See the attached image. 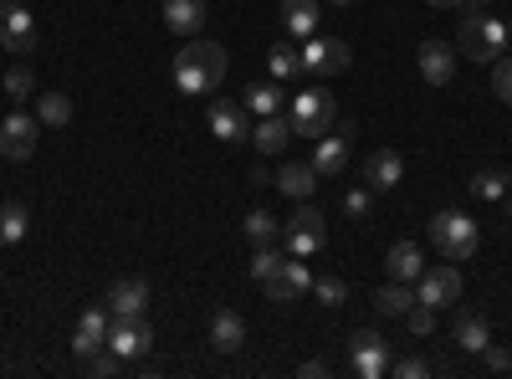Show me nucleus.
I'll list each match as a JSON object with an SVG mask.
<instances>
[{
  "label": "nucleus",
  "mask_w": 512,
  "mask_h": 379,
  "mask_svg": "<svg viewBox=\"0 0 512 379\" xmlns=\"http://www.w3.org/2000/svg\"><path fill=\"white\" fill-rule=\"evenodd\" d=\"M221 77H226V47H221V41H190V47L175 57V88L185 98L216 93Z\"/></svg>",
  "instance_id": "1"
},
{
  "label": "nucleus",
  "mask_w": 512,
  "mask_h": 379,
  "mask_svg": "<svg viewBox=\"0 0 512 379\" xmlns=\"http://www.w3.org/2000/svg\"><path fill=\"white\" fill-rule=\"evenodd\" d=\"M507 26L492 16V11H466L461 16V52L472 57V62H482V67H492L502 52H507Z\"/></svg>",
  "instance_id": "2"
},
{
  "label": "nucleus",
  "mask_w": 512,
  "mask_h": 379,
  "mask_svg": "<svg viewBox=\"0 0 512 379\" xmlns=\"http://www.w3.org/2000/svg\"><path fill=\"white\" fill-rule=\"evenodd\" d=\"M287 123H292V134L297 139H323L333 123H338V98L328 88H308V93H297L287 103Z\"/></svg>",
  "instance_id": "3"
},
{
  "label": "nucleus",
  "mask_w": 512,
  "mask_h": 379,
  "mask_svg": "<svg viewBox=\"0 0 512 379\" xmlns=\"http://www.w3.org/2000/svg\"><path fill=\"white\" fill-rule=\"evenodd\" d=\"M431 241L446 262H472L482 231H477L472 216H461V210H441V216H431Z\"/></svg>",
  "instance_id": "4"
},
{
  "label": "nucleus",
  "mask_w": 512,
  "mask_h": 379,
  "mask_svg": "<svg viewBox=\"0 0 512 379\" xmlns=\"http://www.w3.org/2000/svg\"><path fill=\"white\" fill-rule=\"evenodd\" d=\"M282 241H287V251H292V257H313V251H323V241H328V216H323L318 205L297 200L292 221L282 226Z\"/></svg>",
  "instance_id": "5"
},
{
  "label": "nucleus",
  "mask_w": 512,
  "mask_h": 379,
  "mask_svg": "<svg viewBox=\"0 0 512 379\" xmlns=\"http://www.w3.org/2000/svg\"><path fill=\"white\" fill-rule=\"evenodd\" d=\"M297 62H303L308 77H333L354 62V52H349V41H338V36H308L303 47H297Z\"/></svg>",
  "instance_id": "6"
},
{
  "label": "nucleus",
  "mask_w": 512,
  "mask_h": 379,
  "mask_svg": "<svg viewBox=\"0 0 512 379\" xmlns=\"http://www.w3.org/2000/svg\"><path fill=\"white\" fill-rule=\"evenodd\" d=\"M415 298L425 303V308H456L461 303V267L456 262H441V267H431V272H420V282H415Z\"/></svg>",
  "instance_id": "7"
},
{
  "label": "nucleus",
  "mask_w": 512,
  "mask_h": 379,
  "mask_svg": "<svg viewBox=\"0 0 512 379\" xmlns=\"http://www.w3.org/2000/svg\"><path fill=\"white\" fill-rule=\"evenodd\" d=\"M349 369L359 379H379L384 369H390V339H379L374 328L354 333V339H349Z\"/></svg>",
  "instance_id": "8"
},
{
  "label": "nucleus",
  "mask_w": 512,
  "mask_h": 379,
  "mask_svg": "<svg viewBox=\"0 0 512 379\" xmlns=\"http://www.w3.org/2000/svg\"><path fill=\"white\" fill-rule=\"evenodd\" d=\"M267 298L272 303H297V298H303V292H313V272H308V257H287L267 282Z\"/></svg>",
  "instance_id": "9"
},
{
  "label": "nucleus",
  "mask_w": 512,
  "mask_h": 379,
  "mask_svg": "<svg viewBox=\"0 0 512 379\" xmlns=\"http://www.w3.org/2000/svg\"><path fill=\"white\" fill-rule=\"evenodd\" d=\"M0 47L6 52H16V57H26V52H36V16L21 6H0Z\"/></svg>",
  "instance_id": "10"
},
{
  "label": "nucleus",
  "mask_w": 512,
  "mask_h": 379,
  "mask_svg": "<svg viewBox=\"0 0 512 379\" xmlns=\"http://www.w3.org/2000/svg\"><path fill=\"white\" fill-rule=\"evenodd\" d=\"M36 134H41V123L21 108L6 113V123H0V154L6 159H31L36 154Z\"/></svg>",
  "instance_id": "11"
},
{
  "label": "nucleus",
  "mask_w": 512,
  "mask_h": 379,
  "mask_svg": "<svg viewBox=\"0 0 512 379\" xmlns=\"http://www.w3.org/2000/svg\"><path fill=\"white\" fill-rule=\"evenodd\" d=\"M149 344H154V333H149V323H144V318H113V328H108V349H113L123 364L144 359V354H149Z\"/></svg>",
  "instance_id": "12"
},
{
  "label": "nucleus",
  "mask_w": 512,
  "mask_h": 379,
  "mask_svg": "<svg viewBox=\"0 0 512 379\" xmlns=\"http://www.w3.org/2000/svg\"><path fill=\"white\" fill-rule=\"evenodd\" d=\"M205 123H210V134H216L221 144H241V139H251V113H246V103H226V98H216V103H210V113H205Z\"/></svg>",
  "instance_id": "13"
},
{
  "label": "nucleus",
  "mask_w": 512,
  "mask_h": 379,
  "mask_svg": "<svg viewBox=\"0 0 512 379\" xmlns=\"http://www.w3.org/2000/svg\"><path fill=\"white\" fill-rule=\"evenodd\" d=\"M415 62H420V77L431 82V88H446L456 77V47H446V41H420Z\"/></svg>",
  "instance_id": "14"
},
{
  "label": "nucleus",
  "mask_w": 512,
  "mask_h": 379,
  "mask_svg": "<svg viewBox=\"0 0 512 379\" xmlns=\"http://www.w3.org/2000/svg\"><path fill=\"white\" fill-rule=\"evenodd\" d=\"M344 164H349V123L344 129H328L323 139H318V149H313V170H318V180H338L344 175Z\"/></svg>",
  "instance_id": "15"
},
{
  "label": "nucleus",
  "mask_w": 512,
  "mask_h": 379,
  "mask_svg": "<svg viewBox=\"0 0 512 379\" xmlns=\"http://www.w3.org/2000/svg\"><path fill=\"white\" fill-rule=\"evenodd\" d=\"M144 308H149V282L144 277H118L108 287V313L113 318H144Z\"/></svg>",
  "instance_id": "16"
},
{
  "label": "nucleus",
  "mask_w": 512,
  "mask_h": 379,
  "mask_svg": "<svg viewBox=\"0 0 512 379\" xmlns=\"http://www.w3.org/2000/svg\"><path fill=\"white\" fill-rule=\"evenodd\" d=\"M405 180V159H400V149H374L369 159H364V185L369 190H395Z\"/></svg>",
  "instance_id": "17"
},
{
  "label": "nucleus",
  "mask_w": 512,
  "mask_h": 379,
  "mask_svg": "<svg viewBox=\"0 0 512 379\" xmlns=\"http://www.w3.org/2000/svg\"><path fill=\"white\" fill-rule=\"evenodd\" d=\"M108 328H113V313H103V308H88L77 318V333H72V354L77 359H88L93 349H103L108 344Z\"/></svg>",
  "instance_id": "18"
},
{
  "label": "nucleus",
  "mask_w": 512,
  "mask_h": 379,
  "mask_svg": "<svg viewBox=\"0 0 512 379\" xmlns=\"http://www.w3.org/2000/svg\"><path fill=\"white\" fill-rule=\"evenodd\" d=\"M272 185L297 205V200H313V190H318V170H313V159L303 164V159H292V164H282V170L272 175Z\"/></svg>",
  "instance_id": "19"
},
{
  "label": "nucleus",
  "mask_w": 512,
  "mask_h": 379,
  "mask_svg": "<svg viewBox=\"0 0 512 379\" xmlns=\"http://www.w3.org/2000/svg\"><path fill=\"white\" fill-rule=\"evenodd\" d=\"M451 339H456L466 354H482V349L492 344V328H487V318H482V313H472V308H461V303H456V318H451Z\"/></svg>",
  "instance_id": "20"
},
{
  "label": "nucleus",
  "mask_w": 512,
  "mask_h": 379,
  "mask_svg": "<svg viewBox=\"0 0 512 379\" xmlns=\"http://www.w3.org/2000/svg\"><path fill=\"white\" fill-rule=\"evenodd\" d=\"M205 16H210L205 0H164V26L175 36H200Z\"/></svg>",
  "instance_id": "21"
},
{
  "label": "nucleus",
  "mask_w": 512,
  "mask_h": 379,
  "mask_svg": "<svg viewBox=\"0 0 512 379\" xmlns=\"http://www.w3.org/2000/svg\"><path fill=\"white\" fill-rule=\"evenodd\" d=\"M210 344L221 354H236L246 344V318L236 308H216V318H210Z\"/></svg>",
  "instance_id": "22"
},
{
  "label": "nucleus",
  "mask_w": 512,
  "mask_h": 379,
  "mask_svg": "<svg viewBox=\"0 0 512 379\" xmlns=\"http://www.w3.org/2000/svg\"><path fill=\"white\" fill-rule=\"evenodd\" d=\"M251 139H256V154H282V149H287V139H297V134H292L287 113H272V118H256Z\"/></svg>",
  "instance_id": "23"
},
{
  "label": "nucleus",
  "mask_w": 512,
  "mask_h": 379,
  "mask_svg": "<svg viewBox=\"0 0 512 379\" xmlns=\"http://www.w3.org/2000/svg\"><path fill=\"white\" fill-rule=\"evenodd\" d=\"M282 26L297 41L318 36V0H282Z\"/></svg>",
  "instance_id": "24"
},
{
  "label": "nucleus",
  "mask_w": 512,
  "mask_h": 379,
  "mask_svg": "<svg viewBox=\"0 0 512 379\" xmlns=\"http://www.w3.org/2000/svg\"><path fill=\"white\" fill-rule=\"evenodd\" d=\"M415 303H420V298H415V282H390V287H374V308H379V318H405Z\"/></svg>",
  "instance_id": "25"
},
{
  "label": "nucleus",
  "mask_w": 512,
  "mask_h": 379,
  "mask_svg": "<svg viewBox=\"0 0 512 379\" xmlns=\"http://www.w3.org/2000/svg\"><path fill=\"white\" fill-rule=\"evenodd\" d=\"M384 272H390V282H420V246L415 241H395L390 257H384Z\"/></svg>",
  "instance_id": "26"
},
{
  "label": "nucleus",
  "mask_w": 512,
  "mask_h": 379,
  "mask_svg": "<svg viewBox=\"0 0 512 379\" xmlns=\"http://www.w3.org/2000/svg\"><path fill=\"white\" fill-rule=\"evenodd\" d=\"M241 98H246V113H256V118H272V113L287 108V93L277 88V82H251Z\"/></svg>",
  "instance_id": "27"
},
{
  "label": "nucleus",
  "mask_w": 512,
  "mask_h": 379,
  "mask_svg": "<svg viewBox=\"0 0 512 379\" xmlns=\"http://www.w3.org/2000/svg\"><path fill=\"white\" fill-rule=\"evenodd\" d=\"M36 123L41 129H62V123H72V98L67 93H41L36 98Z\"/></svg>",
  "instance_id": "28"
},
{
  "label": "nucleus",
  "mask_w": 512,
  "mask_h": 379,
  "mask_svg": "<svg viewBox=\"0 0 512 379\" xmlns=\"http://www.w3.org/2000/svg\"><path fill=\"white\" fill-rule=\"evenodd\" d=\"M241 231H246L251 246H272V241L282 236V221L272 216V210H251V216L241 221Z\"/></svg>",
  "instance_id": "29"
},
{
  "label": "nucleus",
  "mask_w": 512,
  "mask_h": 379,
  "mask_svg": "<svg viewBox=\"0 0 512 379\" xmlns=\"http://www.w3.org/2000/svg\"><path fill=\"white\" fill-rule=\"evenodd\" d=\"M26 226H31V216H26V205H0V246H16L21 236H26Z\"/></svg>",
  "instance_id": "30"
},
{
  "label": "nucleus",
  "mask_w": 512,
  "mask_h": 379,
  "mask_svg": "<svg viewBox=\"0 0 512 379\" xmlns=\"http://www.w3.org/2000/svg\"><path fill=\"white\" fill-rule=\"evenodd\" d=\"M267 67H272V77H297V72H303V62H297V47H292V41H277V47L267 52Z\"/></svg>",
  "instance_id": "31"
},
{
  "label": "nucleus",
  "mask_w": 512,
  "mask_h": 379,
  "mask_svg": "<svg viewBox=\"0 0 512 379\" xmlns=\"http://www.w3.org/2000/svg\"><path fill=\"white\" fill-rule=\"evenodd\" d=\"M31 93H36V72H31V67H11V72H6V98H11V103H26Z\"/></svg>",
  "instance_id": "32"
},
{
  "label": "nucleus",
  "mask_w": 512,
  "mask_h": 379,
  "mask_svg": "<svg viewBox=\"0 0 512 379\" xmlns=\"http://www.w3.org/2000/svg\"><path fill=\"white\" fill-rule=\"evenodd\" d=\"M344 216H349V221H369V216H374V190H369V185H359V190L344 195Z\"/></svg>",
  "instance_id": "33"
},
{
  "label": "nucleus",
  "mask_w": 512,
  "mask_h": 379,
  "mask_svg": "<svg viewBox=\"0 0 512 379\" xmlns=\"http://www.w3.org/2000/svg\"><path fill=\"white\" fill-rule=\"evenodd\" d=\"M492 93H497L502 103H512V57H507V52L492 62Z\"/></svg>",
  "instance_id": "34"
},
{
  "label": "nucleus",
  "mask_w": 512,
  "mask_h": 379,
  "mask_svg": "<svg viewBox=\"0 0 512 379\" xmlns=\"http://www.w3.org/2000/svg\"><path fill=\"white\" fill-rule=\"evenodd\" d=\"M313 292H318V303H328V308H338L349 298V287L338 282V277H313Z\"/></svg>",
  "instance_id": "35"
},
{
  "label": "nucleus",
  "mask_w": 512,
  "mask_h": 379,
  "mask_svg": "<svg viewBox=\"0 0 512 379\" xmlns=\"http://www.w3.org/2000/svg\"><path fill=\"white\" fill-rule=\"evenodd\" d=\"M472 190H477L482 200H502V195H507V175H497V170H482V175L472 180Z\"/></svg>",
  "instance_id": "36"
},
{
  "label": "nucleus",
  "mask_w": 512,
  "mask_h": 379,
  "mask_svg": "<svg viewBox=\"0 0 512 379\" xmlns=\"http://www.w3.org/2000/svg\"><path fill=\"white\" fill-rule=\"evenodd\" d=\"M405 323H410V333H415V339H425V333H436V308L415 303V308L405 313Z\"/></svg>",
  "instance_id": "37"
},
{
  "label": "nucleus",
  "mask_w": 512,
  "mask_h": 379,
  "mask_svg": "<svg viewBox=\"0 0 512 379\" xmlns=\"http://www.w3.org/2000/svg\"><path fill=\"white\" fill-rule=\"evenodd\" d=\"M277 267H282L277 251H272V246H256V257H251V277H256V282H267Z\"/></svg>",
  "instance_id": "38"
},
{
  "label": "nucleus",
  "mask_w": 512,
  "mask_h": 379,
  "mask_svg": "<svg viewBox=\"0 0 512 379\" xmlns=\"http://www.w3.org/2000/svg\"><path fill=\"white\" fill-rule=\"evenodd\" d=\"M390 369H395L400 379H425V374H431V364H425L420 354H410V359H390Z\"/></svg>",
  "instance_id": "39"
},
{
  "label": "nucleus",
  "mask_w": 512,
  "mask_h": 379,
  "mask_svg": "<svg viewBox=\"0 0 512 379\" xmlns=\"http://www.w3.org/2000/svg\"><path fill=\"white\" fill-rule=\"evenodd\" d=\"M482 354H487V369H497V374H502V369H512V354H507V349H497V344H487Z\"/></svg>",
  "instance_id": "40"
},
{
  "label": "nucleus",
  "mask_w": 512,
  "mask_h": 379,
  "mask_svg": "<svg viewBox=\"0 0 512 379\" xmlns=\"http://www.w3.org/2000/svg\"><path fill=\"white\" fill-rule=\"evenodd\" d=\"M297 374H303V379H323V374H328V364H323V359H308Z\"/></svg>",
  "instance_id": "41"
},
{
  "label": "nucleus",
  "mask_w": 512,
  "mask_h": 379,
  "mask_svg": "<svg viewBox=\"0 0 512 379\" xmlns=\"http://www.w3.org/2000/svg\"><path fill=\"white\" fill-rule=\"evenodd\" d=\"M431 6H436V11H461L466 0H431Z\"/></svg>",
  "instance_id": "42"
},
{
  "label": "nucleus",
  "mask_w": 512,
  "mask_h": 379,
  "mask_svg": "<svg viewBox=\"0 0 512 379\" xmlns=\"http://www.w3.org/2000/svg\"><path fill=\"white\" fill-rule=\"evenodd\" d=\"M497 0H466V11H492Z\"/></svg>",
  "instance_id": "43"
},
{
  "label": "nucleus",
  "mask_w": 512,
  "mask_h": 379,
  "mask_svg": "<svg viewBox=\"0 0 512 379\" xmlns=\"http://www.w3.org/2000/svg\"><path fill=\"white\" fill-rule=\"evenodd\" d=\"M502 200H507V210H512V180H507V195H502Z\"/></svg>",
  "instance_id": "44"
},
{
  "label": "nucleus",
  "mask_w": 512,
  "mask_h": 379,
  "mask_svg": "<svg viewBox=\"0 0 512 379\" xmlns=\"http://www.w3.org/2000/svg\"><path fill=\"white\" fill-rule=\"evenodd\" d=\"M0 6H16V0H0Z\"/></svg>",
  "instance_id": "45"
},
{
  "label": "nucleus",
  "mask_w": 512,
  "mask_h": 379,
  "mask_svg": "<svg viewBox=\"0 0 512 379\" xmlns=\"http://www.w3.org/2000/svg\"><path fill=\"white\" fill-rule=\"evenodd\" d=\"M333 6H349V0H333Z\"/></svg>",
  "instance_id": "46"
},
{
  "label": "nucleus",
  "mask_w": 512,
  "mask_h": 379,
  "mask_svg": "<svg viewBox=\"0 0 512 379\" xmlns=\"http://www.w3.org/2000/svg\"><path fill=\"white\" fill-rule=\"evenodd\" d=\"M507 36H512V26H507Z\"/></svg>",
  "instance_id": "47"
}]
</instances>
